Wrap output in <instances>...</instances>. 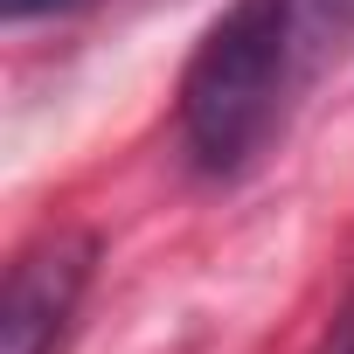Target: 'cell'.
Returning a JSON list of instances; mask_svg holds the SVG:
<instances>
[{
	"label": "cell",
	"mask_w": 354,
	"mask_h": 354,
	"mask_svg": "<svg viewBox=\"0 0 354 354\" xmlns=\"http://www.w3.org/2000/svg\"><path fill=\"white\" fill-rule=\"evenodd\" d=\"M313 354H354V292L340 299V313H333V326L319 333V347Z\"/></svg>",
	"instance_id": "3"
},
{
	"label": "cell",
	"mask_w": 354,
	"mask_h": 354,
	"mask_svg": "<svg viewBox=\"0 0 354 354\" xmlns=\"http://www.w3.org/2000/svg\"><path fill=\"white\" fill-rule=\"evenodd\" d=\"M91 271H97L91 230H49L42 243H28L0 292V354H56L91 292Z\"/></svg>",
	"instance_id": "2"
},
{
	"label": "cell",
	"mask_w": 354,
	"mask_h": 354,
	"mask_svg": "<svg viewBox=\"0 0 354 354\" xmlns=\"http://www.w3.org/2000/svg\"><path fill=\"white\" fill-rule=\"evenodd\" d=\"M354 49V0H236L181 77V146L202 174L257 167L299 97Z\"/></svg>",
	"instance_id": "1"
},
{
	"label": "cell",
	"mask_w": 354,
	"mask_h": 354,
	"mask_svg": "<svg viewBox=\"0 0 354 354\" xmlns=\"http://www.w3.org/2000/svg\"><path fill=\"white\" fill-rule=\"evenodd\" d=\"M56 8H70V0H0L8 21H35V15H56Z\"/></svg>",
	"instance_id": "4"
}]
</instances>
